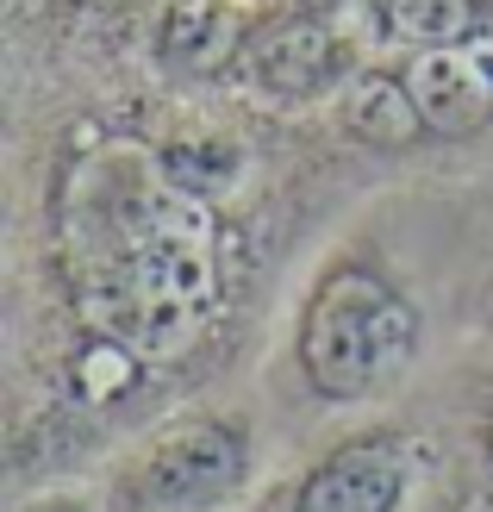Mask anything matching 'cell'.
Segmentation results:
<instances>
[{
    "label": "cell",
    "instance_id": "9",
    "mask_svg": "<svg viewBox=\"0 0 493 512\" xmlns=\"http://www.w3.org/2000/svg\"><path fill=\"white\" fill-rule=\"evenodd\" d=\"M381 38L412 44V50H444V44H475L487 32V0H369Z\"/></svg>",
    "mask_w": 493,
    "mask_h": 512
},
{
    "label": "cell",
    "instance_id": "12",
    "mask_svg": "<svg viewBox=\"0 0 493 512\" xmlns=\"http://www.w3.org/2000/svg\"><path fill=\"white\" fill-rule=\"evenodd\" d=\"M263 13H281V19H331L344 0H256Z\"/></svg>",
    "mask_w": 493,
    "mask_h": 512
},
{
    "label": "cell",
    "instance_id": "1",
    "mask_svg": "<svg viewBox=\"0 0 493 512\" xmlns=\"http://www.w3.org/2000/svg\"><path fill=\"white\" fill-rule=\"evenodd\" d=\"M63 232L88 331L125 338L144 363H175L200 344L219 306V219L206 194L163 169V157H94L75 175Z\"/></svg>",
    "mask_w": 493,
    "mask_h": 512
},
{
    "label": "cell",
    "instance_id": "15",
    "mask_svg": "<svg viewBox=\"0 0 493 512\" xmlns=\"http://www.w3.org/2000/svg\"><path fill=\"white\" fill-rule=\"evenodd\" d=\"M487 438H493V425H487Z\"/></svg>",
    "mask_w": 493,
    "mask_h": 512
},
{
    "label": "cell",
    "instance_id": "5",
    "mask_svg": "<svg viewBox=\"0 0 493 512\" xmlns=\"http://www.w3.org/2000/svg\"><path fill=\"white\" fill-rule=\"evenodd\" d=\"M412 475H419V450L394 431H369L313 463L294 494V512H400Z\"/></svg>",
    "mask_w": 493,
    "mask_h": 512
},
{
    "label": "cell",
    "instance_id": "7",
    "mask_svg": "<svg viewBox=\"0 0 493 512\" xmlns=\"http://www.w3.org/2000/svg\"><path fill=\"white\" fill-rule=\"evenodd\" d=\"M250 32H256V19L238 0H175L157 25V63L169 75H188V82L225 75V69H238Z\"/></svg>",
    "mask_w": 493,
    "mask_h": 512
},
{
    "label": "cell",
    "instance_id": "14",
    "mask_svg": "<svg viewBox=\"0 0 493 512\" xmlns=\"http://www.w3.org/2000/svg\"><path fill=\"white\" fill-rule=\"evenodd\" d=\"M456 512H493V475H487V481H475V488L456 500Z\"/></svg>",
    "mask_w": 493,
    "mask_h": 512
},
{
    "label": "cell",
    "instance_id": "4",
    "mask_svg": "<svg viewBox=\"0 0 493 512\" xmlns=\"http://www.w3.org/2000/svg\"><path fill=\"white\" fill-rule=\"evenodd\" d=\"M238 75L275 100H313L350 75V38L331 19H281L256 13V32L238 57Z\"/></svg>",
    "mask_w": 493,
    "mask_h": 512
},
{
    "label": "cell",
    "instance_id": "2",
    "mask_svg": "<svg viewBox=\"0 0 493 512\" xmlns=\"http://www.w3.org/2000/svg\"><path fill=\"white\" fill-rule=\"evenodd\" d=\"M419 350V306L369 263H337L300 313V375L319 400L387 388Z\"/></svg>",
    "mask_w": 493,
    "mask_h": 512
},
{
    "label": "cell",
    "instance_id": "3",
    "mask_svg": "<svg viewBox=\"0 0 493 512\" xmlns=\"http://www.w3.org/2000/svg\"><path fill=\"white\" fill-rule=\"evenodd\" d=\"M250 481V444L225 419H169L132 463L119 469L113 506L119 512H213L238 500Z\"/></svg>",
    "mask_w": 493,
    "mask_h": 512
},
{
    "label": "cell",
    "instance_id": "8",
    "mask_svg": "<svg viewBox=\"0 0 493 512\" xmlns=\"http://www.w3.org/2000/svg\"><path fill=\"white\" fill-rule=\"evenodd\" d=\"M344 132L375 144V150H412L419 138H431V125L419 113V100L406 88V69H362L344 82Z\"/></svg>",
    "mask_w": 493,
    "mask_h": 512
},
{
    "label": "cell",
    "instance_id": "13",
    "mask_svg": "<svg viewBox=\"0 0 493 512\" xmlns=\"http://www.w3.org/2000/svg\"><path fill=\"white\" fill-rule=\"evenodd\" d=\"M19 512H94L82 494H44V500H32V506H19Z\"/></svg>",
    "mask_w": 493,
    "mask_h": 512
},
{
    "label": "cell",
    "instance_id": "6",
    "mask_svg": "<svg viewBox=\"0 0 493 512\" xmlns=\"http://www.w3.org/2000/svg\"><path fill=\"white\" fill-rule=\"evenodd\" d=\"M406 88L419 100L431 138H475L493 125V44H444L412 50Z\"/></svg>",
    "mask_w": 493,
    "mask_h": 512
},
{
    "label": "cell",
    "instance_id": "11",
    "mask_svg": "<svg viewBox=\"0 0 493 512\" xmlns=\"http://www.w3.org/2000/svg\"><path fill=\"white\" fill-rule=\"evenodd\" d=\"M163 169L175 175L181 188H194L213 200L219 188L238 182V144H225V138H200V144H169L163 150Z\"/></svg>",
    "mask_w": 493,
    "mask_h": 512
},
{
    "label": "cell",
    "instance_id": "10",
    "mask_svg": "<svg viewBox=\"0 0 493 512\" xmlns=\"http://www.w3.org/2000/svg\"><path fill=\"white\" fill-rule=\"evenodd\" d=\"M138 375H144V356L125 344V338H107V331H88V344L69 356L75 394H82V400H100V406L119 400V394H132Z\"/></svg>",
    "mask_w": 493,
    "mask_h": 512
}]
</instances>
